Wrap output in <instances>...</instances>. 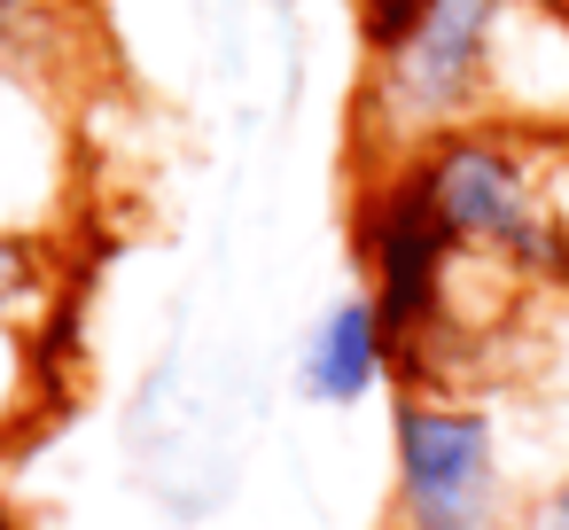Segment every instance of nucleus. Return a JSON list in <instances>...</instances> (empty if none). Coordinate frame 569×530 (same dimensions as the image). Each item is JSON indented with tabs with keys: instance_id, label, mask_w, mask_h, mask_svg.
Segmentation results:
<instances>
[{
	"instance_id": "nucleus-1",
	"label": "nucleus",
	"mask_w": 569,
	"mask_h": 530,
	"mask_svg": "<svg viewBox=\"0 0 569 530\" xmlns=\"http://www.w3.org/2000/svg\"><path fill=\"white\" fill-rule=\"evenodd\" d=\"M413 180H421L429 211L445 219L452 250H483V258H507L522 273H561L569 242H561V227H553V211L515 149L460 133V141H437L413 164Z\"/></svg>"
},
{
	"instance_id": "nucleus-2",
	"label": "nucleus",
	"mask_w": 569,
	"mask_h": 530,
	"mask_svg": "<svg viewBox=\"0 0 569 530\" xmlns=\"http://www.w3.org/2000/svg\"><path fill=\"white\" fill-rule=\"evenodd\" d=\"M398 530H499V444L476 406L398 398Z\"/></svg>"
},
{
	"instance_id": "nucleus-3",
	"label": "nucleus",
	"mask_w": 569,
	"mask_h": 530,
	"mask_svg": "<svg viewBox=\"0 0 569 530\" xmlns=\"http://www.w3.org/2000/svg\"><path fill=\"white\" fill-rule=\"evenodd\" d=\"M491 24H499V0H429V17L382 56L375 79V126L390 141H421L437 133L491 63Z\"/></svg>"
},
{
	"instance_id": "nucleus-4",
	"label": "nucleus",
	"mask_w": 569,
	"mask_h": 530,
	"mask_svg": "<svg viewBox=\"0 0 569 530\" xmlns=\"http://www.w3.org/2000/svg\"><path fill=\"white\" fill-rule=\"evenodd\" d=\"M390 351H398V336H390L382 304H375V297H343V304H328L320 328L305 336L297 382H305V398H320V406H359V398L390 374Z\"/></svg>"
},
{
	"instance_id": "nucleus-5",
	"label": "nucleus",
	"mask_w": 569,
	"mask_h": 530,
	"mask_svg": "<svg viewBox=\"0 0 569 530\" xmlns=\"http://www.w3.org/2000/svg\"><path fill=\"white\" fill-rule=\"evenodd\" d=\"M421 17H429V0H359V24H367V40H375L382 56H390Z\"/></svg>"
},
{
	"instance_id": "nucleus-6",
	"label": "nucleus",
	"mask_w": 569,
	"mask_h": 530,
	"mask_svg": "<svg viewBox=\"0 0 569 530\" xmlns=\"http://www.w3.org/2000/svg\"><path fill=\"white\" fill-rule=\"evenodd\" d=\"M40 289V250L17 242V234H0V304H24Z\"/></svg>"
},
{
	"instance_id": "nucleus-7",
	"label": "nucleus",
	"mask_w": 569,
	"mask_h": 530,
	"mask_svg": "<svg viewBox=\"0 0 569 530\" xmlns=\"http://www.w3.org/2000/svg\"><path fill=\"white\" fill-rule=\"evenodd\" d=\"M515 530H569V483H561V491H546V499H538Z\"/></svg>"
},
{
	"instance_id": "nucleus-8",
	"label": "nucleus",
	"mask_w": 569,
	"mask_h": 530,
	"mask_svg": "<svg viewBox=\"0 0 569 530\" xmlns=\"http://www.w3.org/2000/svg\"><path fill=\"white\" fill-rule=\"evenodd\" d=\"M0 530H9V514H0Z\"/></svg>"
}]
</instances>
